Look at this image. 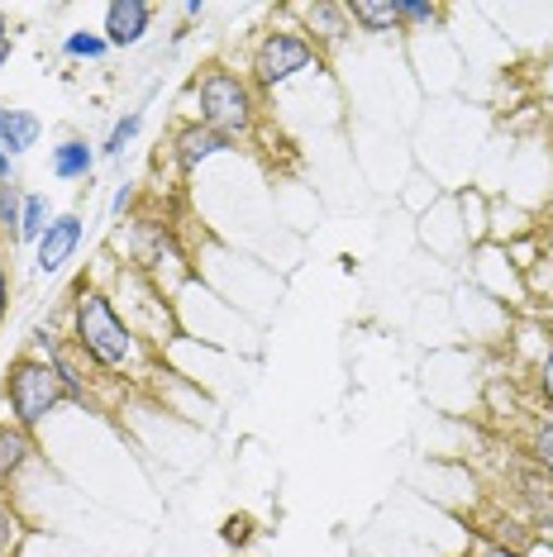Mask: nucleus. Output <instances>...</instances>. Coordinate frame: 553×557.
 Listing matches in <instances>:
<instances>
[{
  "label": "nucleus",
  "mask_w": 553,
  "mask_h": 557,
  "mask_svg": "<svg viewBox=\"0 0 553 557\" xmlns=\"http://www.w3.org/2000/svg\"><path fill=\"white\" fill-rule=\"evenodd\" d=\"M534 391H539V400L553 410V338H549L544 358H539V367H534Z\"/></svg>",
  "instance_id": "20"
},
{
  "label": "nucleus",
  "mask_w": 553,
  "mask_h": 557,
  "mask_svg": "<svg viewBox=\"0 0 553 557\" xmlns=\"http://www.w3.org/2000/svg\"><path fill=\"white\" fill-rule=\"evenodd\" d=\"M153 15L158 10L148 5V0H110L100 34H106L110 48H138L144 44V34L153 29Z\"/></svg>",
  "instance_id": "9"
},
{
  "label": "nucleus",
  "mask_w": 553,
  "mask_h": 557,
  "mask_svg": "<svg viewBox=\"0 0 553 557\" xmlns=\"http://www.w3.org/2000/svg\"><path fill=\"white\" fill-rule=\"evenodd\" d=\"M130 210H134V186H120L115 200H110V214H115V220H124Z\"/></svg>",
  "instance_id": "24"
},
{
  "label": "nucleus",
  "mask_w": 553,
  "mask_h": 557,
  "mask_svg": "<svg viewBox=\"0 0 553 557\" xmlns=\"http://www.w3.org/2000/svg\"><path fill=\"white\" fill-rule=\"evenodd\" d=\"M10 290H15V276H10V262L0 252V329H5V314H10Z\"/></svg>",
  "instance_id": "22"
},
{
  "label": "nucleus",
  "mask_w": 553,
  "mask_h": 557,
  "mask_svg": "<svg viewBox=\"0 0 553 557\" xmlns=\"http://www.w3.org/2000/svg\"><path fill=\"white\" fill-rule=\"evenodd\" d=\"M138 129H144V110H130L124 120H115V129L106 134V144H100V153L106 158H124V148L138 138Z\"/></svg>",
  "instance_id": "17"
},
{
  "label": "nucleus",
  "mask_w": 553,
  "mask_h": 557,
  "mask_svg": "<svg viewBox=\"0 0 553 557\" xmlns=\"http://www.w3.org/2000/svg\"><path fill=\"white\" fill-rule=\"evenodd\" d=\"M10 182H15V158L0 148V186H10Z\"/></svg>",
  "instance_id": "25"
},
{
  "label": "nucleus",
  "mask_w": 553,
  "mask_h": 557,
  "mask_svg": "<svg viewBox=\"0 0 553 557\" xmlns=\"http://www.w3.org/2000/svg\"><path fill=\"white\" fill-rule=\"evenodd\" d=\"M110 53V44H106V34H96V29H72L67 39H62V58H77V62H100Z\"/></svg>",
  "instance_id": "16"
},
{
  "label": "nucleus",
  "mask_w": 553,
  "mask_h": 557,
  "mask_svg": "<svg viewBox=\"0 0 553 557\" xmlns=\"http://www.w3.org/2000/svg\"><path fill=\"white\" fill-rule=\"evenodd\" d=\"M396 5H401V24H406V29H430V24H444V15H448L434 0H396Z\"/></svg>",
  "instance_id": "18"
},
{
  "label": "nucleus",
  "mask_w": 553,
  "mask_h": 557,
  "mask_svg": "<svg viewBox=\"0 0 553 557\" xmlns=\"http://www.w3.org/2000/svg\"><path fill=\"white\" fill-rule=\"evenodd\" d=\"M10 58H15V39H0V67H5Z\"/></svg>",
  "instance_id": "27"
},
{
  "label": "nucleus",
  "mask_w": 553,
  "mask_h": 557,
  "mask_svg": "<svg viewBox=\"0 0 553 557\" xmlns=\"http://www.w3.org/2000/svg\"><path fill=\"white\" fill-rule=\"evenodd\" d=\"M292 20H300V34H306L310 44L320 48H339L348 44V34H354V20H348L344 5H334V0H320V5H292L286 10Z\"/></svg>",
  "instance_id": "8"
},
{
  "label": "nucleus",
  "mask_w": 553,
  "mask_h": 557,
  "mask_svg": "<svg viewBox=\"0 0 553 557\" xmlns=\"http://www.w3.org/2000/svg\"><path fill=\"white\" fill-rule=\"evenodd\" d=\"M48 224H53L48 196H39V191H24V206H20V244H39Z\"/></svg>",
  "instance_id": "15"
},
{
  "label": "nucleus",
  "mask_w": 553,
  "mask_h": 557,
  "mask_svg": "<svg viewBox=\"0 0 553 557\" xmlns=\"http://www.w3.org/2000/svg\"><path fill=\"white\" fill-rule=\"evenodd\" d=\"M39 462V443L29 429H20L15 420H0V486H15V481Z\"/></svg>",
  "instance_id": "10"
},
{
  "label": "nucleus",
  "mask_w": 553,
  "mask_h": 557,
  "mask_svg": "<svg viewBox=\"0 0 553 557\" xmlns=\"http://www.w3.org/2000/svg\"><path fill=\"white\" fill-rule=\"evenodd\" d=\"M0 39H10V20L5 15H0Z\"/></svg>",
  "instance_id": "28"
},
{
  "label": "nucleus",
  "mask_w": 553,
  "mask_h": 557,
  "mask_svg": "<svg viewBox=\"0 0 553 557\" xmlns=\"http://www.w3.org/2000/svg\"><path fill=\"white\" fill-rule=\"evenodd\" d=\"M24 539H29V519H24L20 500L10 496V486H0V557H20Z\"/></svg>",
  "instance_id": "14"
},
{
  "label": "nucleus",
  "mask_w": 553,
  "mask_h": 557,
  "mask_svg": "<svg viewBox=\"0 0 553 557\" xmlns=\"http://www.w3.org/2000/svg\"><path fill=\"white\" fill-rule=\"evenodd\" d=\"M124 258H130V268L138 276H148L153 286H162V272H168V268H177L182 276L192 272L177 230H172L168 220H153V214H138V220H130V234H124Z\"/></svg>",
  "instance_id": "5"
},
{
  "label": "nucleus",
  "mask_w": 553,
  "mask_h": 557,
  "mask_svg": "<svg viewBox=\"0 0 553 557\" xmlns=\"http://www.w3.org/2000/svg\"><path fill=\"white\" fill-rule=\"evenodd\" d=\"M344 10H348V20H354V29H362V34H406L396 0H348Z\"/></svg>",
  "instance_id": "13"
},
{
  "label": "nucleus",
  "mask_w": 553,
  "mask_h": 557,
  "mask_svg": "<svg viewBox=\"0 0 553 557\" xmlns=\"http://www.w3.org/2000/svg\"><path fill=\"white\" fill-rule=\"evenodd\" d=\"M48 168H53L58 182H91L96 172V144L82 134H67L53 144V153H48Z\"/></svg>",
  "instance_id": "11"
},
{
  "label": "nucleus",
  "mask_w": 553,
  "mask_h": 557,
  "mask_svg": "<svg viewBox=\"0 0 553 557\" xmlns=\"http://www.w3.org/2000/svg\"><path fill=\"white\" fill-rule=\"evenodd\" d=\"M0 400H5V420H15L20 429H44L48 414L58 410V405H67L62 396V382L53 372V362L34 358V352H15L5 367V382H0Z\"/></svg>",
  "instance_id": "3"
},
{
  "label": "nucleus",
  "mask_w": 553,
  "mask_h": 557,
  "mask_svg": "<svg viewBox=\"0 0 553 557\" xmlns=\"http://www.w3.org/2000/svg\"><path fill=\"white\" fill-rule=\"evenodd\" d=\"M463 557H525V553L515 548V543H501V539H477Z\"/></svg>",
  "instance_id": "21"
},
{
  "label": "nucleus",
  "mask_w": 553,
  "mask_h": 557,
  "mask_svg": "<svg viewBox=\"0 0 553 557\" xmlns=\"http://www.w3.org/2000/svg\"><path fill=\"white\" fill-rule=\"evenodd\" d=\"M44 138V120L34 115V110H20V106H0V148H5L10 158L29 153L34 144Z\"/></svg>",
  "instance_id": "12"
},
{
  "label": "nucleus",
  "mask_w": 553,
  "mask_h": 557,
  "mask_svg": "<svg viewBox=\"0 0 553 557\" xmlns=\"http://www.w3.org/2000/svg\"><path fill=\"white\" fill-rule=\"evenodd\" d=\"M534 557H539V553H534ZM544 557H553V553H544Z\"/></svg>",
  "instance_id": "30"
},
{
  "label": "nucleus",
  "mask_w": 553,
  "mask_h": 557,
  "mask_svg": "<svg viewBox=\"0 0 553 557\" xmlns=\"http://www.w3.org/2000/svg\"><path fill=\"white\" fill-rule=\"evenodd\" d=\"M182 15H186V20H200V15H206V5H200V0H186Z\"/></svg>",
  "instance_id": "26"
},
{
  "label": "nucleus",
  "mask_w": 553,
  "mask_h": 557,
  "mask_svg": "<svg viewBox=\"0 0 553 557\" xmlns=\"http://www.w3.org/2000/svg\"><path fill=\"white\" fill-rule=\"evenodd\" d=\"M82 238H86L82 210H62V214H53V224H48L44 238L34 244V272H39V276H58L72 258H77Z\"/></svg>",
  "instance_id": "6"
},
{
  "label": "nucleus",
  "mask_w": 553,
  "mask_h": 557,
  "mask_svg": "<svg viewBox=\"0 0 553 557\" xmlns=\"http://www.w3.org/2000/svg\"><path fill=\"white\" fill-rule=\"evenodd\" d=\"M530 462L553 481V420H539L530 429Z\"/></svg>",
  "instance_id": "19"
},
{
  "label": "nucleus",
  "mask_w": 553,
  "mask_h": 557,
  "mask_svg": "<svg viewBox=\"0 0 553 557\" xmlns=\"http://www.w3.org/2000/svg\"><path fill=\"white\" fill-rule=\"evenodd\" d=\"M234 138H224V134H216V129H206L200 120H186V124H177V134H172V144H168V153H172V162H177V172L182 176H192V172H200L206 162H216V158H224V153H234Z\"/></svg>",
  "instance_id": "7"
},
{
  "label": "nucleus",
  "mask_w": 553,
  "mask_h": 557,
  "mask_svg": "<svg viewBox=\"0 0 553 557\" xmlns=\"http://www.w3.org/2000/svg\"><path fill=\"white\" fill-rule=\"evenodd\" d=\"M324 53L300 34V24H272L262 29V39L254 44L248 58V82L258 86V96H276L282 86H292L306 72H320Z\"/></svg>",
  "instance_id": "4"
},
{
  "label": "nucleus",
  "mask_w": 553,
  "mask_h": 557,
  "mask_svg": "<svg viewBox=\"0 0 553 557\" xmlns=\"http://www.w3.org/2000/svg\"><path fill=\"white\" fill-rule=\"evenodd\" d=\"M544 210H549V220H553V196H549V206H544Z\"/></svg>",
  "instance_id": "29"
},
{
  "label": "nucleus",
  "mask_w": 553,
  "mask_h": 557,
  "mask_svg": "<svg viewBox=\"0 0 553 557\" xmlns=\"http://www.w3.org/2000/svg\"><path fill=\"white\" fill-rule=\"evenodd\" d=\"M196 115L206 129H216L224 138H254L262 124V96L258 86L248 82V72H234L224 62H210L206 72L196 77Z\"/></svg>",
  "instance_id": "2"
},
{
  "label": "nucleus",
  "mask_w": 553,
  "mask_h": 557,
  "mask_svg": "<svg viewBox=\"0 0 553 557\" xmlns=\"http://www.w3.org/2000/svg\"><path fill=\"white\" fill-rule=\"evenodd\" d=\"M62 329H67V344L110 382H130V376H144V367H153V348L134 334L115 296L96 286L91 276L72 282L67 306H62Z\"/></svg>",
  "instance_id": "1"
},
{
  "label": "nucleus",
  "mask_w": 553,
  "mask_h": 557,
  "mask_svg": "<svg viewBox=\"0 0 553 557\" xmlns=\"http://www.w3.org/2000/svg\"><path fill=\"white\" fill-rule=\"evenodd\" d=\"M220 534H224V543H248V539H254V524H248V519H238V515H230Z\"/></svg>",
  "instance_id": "23"
}]
</instances>
